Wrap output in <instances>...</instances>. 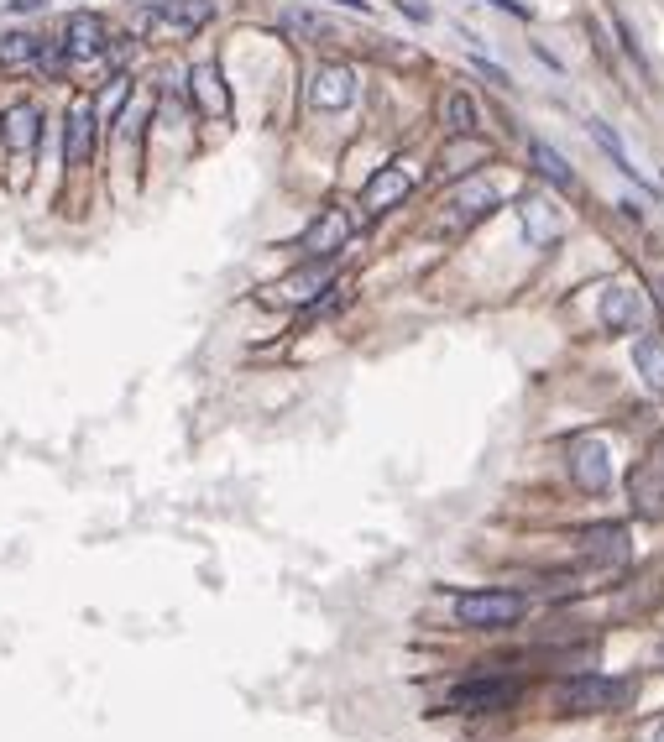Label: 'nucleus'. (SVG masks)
Returning a JSON list of instances; mask_svg holds the SVG:
<instances>
[{"mask_svg":"<svg viewBox=\"0 0 664 742\" xmlns=\"http://www.w3.org/2000/svg\"><path fill=\"white\" fill-rule=\"evenodd\" d=\"M189 95H194V110L210 115V121H220V115H231V95H225V79L215 63H199L189 74Z\"/></svg>","mask_w":664,"mask_h":742,"instance_id":"obj_16","label":"nucleus"},{"mask_svg":"<svg viewBox=\"0 0 664 742\" xmlns=\"http://www.w3.org/2000/svg\"><path fill=\"white\" fill-rule=\"evenodd\" d=\"M487 6H497V11H508V16H518V21H529V6H518V0H487Z\"/></svg>","mask_w":664,"mask_h":742,"instance_id":"obj_27","label":"nucleus"},{"mask_svg":"<svg viewBox=\"0 0 664 742\" xmlns=\"http://www.w3.org/2000/svg\"><path fill=\"white\" fill-rule=\"evenodd\" d=\"M0 136H6V147H11L16 157H32L37 136H42V115H37L32 105H11L6 121H0Z\"/></svg>","mask_w":664,"mask_h":742,"instance_id":"obj_17","label":"nucleus"},{"mask_svg":"<svg viewBox=\"0 0 664 742\" xmlns=\"http://www.w3.org/2000/svg\"><path fill=\"white\" fill-rule=\"evenodd\" d=\"M570 476H576L586 492L612 486V455H607L602 439H576V445H570Z\"/></svg>","mask_w":664,"mask_h":742,"instance_id":"obj_12","label":"nucleus"},{"mask_svg":"<svg viewBox=\"0 0 664 742\" xmlns=\"http://www.w3.org/2000/svg\"><path fill=\"white\" fill-rule=\"evenodd\" d=\"M644 742H664V722H654V727L644 732Z\"/></svg>","mask_w":664,"mask_h":742,"instance_id":"obj_29","label":"nucleus"},{"mask_svg":"<svg viewBox=\"0 0 664 742\" xmlns=\"http://www.w3.org/2000/svg\"><path fill=\"white\" fill-rule=\"evenodd\" d=\"M95 105L89 100H74L68 105V121H63V162L68 168H84L89 157H95Z\"/></svg>","mask_w":664,"mask_h":742,"instance_id":"obj_10","label":"nucleus"},{"mask_svg":"<svg viewBox=\"0 0 664 742\" xmlns=\"http://www.w3.org/2000/svg\"><path fill=\"white\" fill-rule=\"evenodd\" d=\"M408 189H414L408 168H398V162H382V168H377L372 178H366V194H361L366 215H387L393 204H403V199H408Z\"/></svg>","mask_w":664,"mask_h":742,"instance_id":"obj_11","label":"nucleus"},{"mask_svg":"<svg viewBox=\"0 0 664 742\" xmlns=\"http://www.w3.org/2000/svg\"><path fill=\"white\" fill-rule=\"evenodd\" d=\"M42 48H48V37H37V32H0V63H6V68L37 63Z\"/></svg>","mask_w":664,"mask_h":742,"instance_id":"obj_22","label":"nucleus"},{"mask_svg":"<svg viewBox=\"0 0 664 742\" xmlns=\"http://www.w3.org/2000/svg\"><path fill=\"white\" fill-rule=\"evenodd\" d=\"M492 210H497V189L487 178H471V183H461V189L450 194V230H466L471 220H482Z\"/></svg>","mask_w":664,"mask_h":742,"instance_id":"obj_14","label":"nucleus"},{"mask_svg":"<svg viewBox=\"0 0 664 742\" xmlns=\"http://www.w3.org/2000/svg\"><path fill=\"white\" fill-rule=\"evenodd\" d=\"M586 131H591V142H597V147H602V152L617 162V173H628V178L638 183V189H649V178L633 168V157H628V147H623V136H617L607 121H597V115H591V121H586Z\"/></svg>","mask_w":664,"mask_h":742,"instance_id":"obj_18","label":"nucleus"},{"mask_svg":"<svg viewBox=\"0 0 664 742\" xmlns=\"http://www.w3.org/2000/svg\"><path fill=\"white\" fill-rule=\"evenodd\" d=\"M351 293H356V283H351V277H335V283H330L325 293H319V298H309V304H304L299 324H304V330H309V324H319V319H330V314H340V309L351 304Z\"/></svg>","mask_w":664,"mask_h":742,"instance_id":"obj_21","label":"nucleus"},{"mask_svg":"<svg viewBox=\"0 0 664 742\" xmlns=\"http://www.w3.org/2000/svg\"><path fill=\"white\" fill-rule=\"evenodd\" d=\"M398 11H408V16H414V21H424V16H429V11L419 6V0H398Z\"/></svg>","mask_w":664,"mask_h":742,"instance_id":"obj_28","label":"nucleus"},{"mask_svg":"<svg viewBox=\"0 0 664 742\" xmlns=\"http://www.w3.org/2000/svg\"><path fill=\"white\" fill-rule=\"evenodd\" d=\"M612 32H617V42H623V53L633 58V68L649 79V58H644V48H638V37H633V27H628V16H623V11H612Z\"/></svg>","mask_w":664,"mask_h":742,"instance_id":"obj_25","label":"nucleus"},{"mask_svg":"<svg viewBox=\"0 0 664 742\" xmlns=\"http://www.w3.org/2000/svg\"><path fill=\"white\" fill-rule=\"evenodd\" d=\"M210 16H215V0H152L142 21L163 37H194Z\"/></svg>","mask_w":664,"mask_h":742,"instance_id":"obj_4","label":"nucleus"},{"mask_svg":"<svg viewBox=\"0 0 664 742\" xmlns=\"http://www.w3.org/2000/svg\"><path fill=\"white\" fill-rule=\"evenodd\" d=\"M487 157H492V152L476 142V136H450V147L440 152V173H445V178H461V173H471L476 162H487Z\"/></svg>","mask_w":664,"mask_h":742,"instance_id":"obj_20","label":"nucleus"},{"mask_svg":"<svg viewBox=\"0 0 664 742\" xmlns=\"http://www.w3.org/2000/svg\"><path fill=\"white\" fill-rule=\"evenodd\" d=\"M476 121H482V115H476V100L466 95V89H450L445 95V131L450 136H476Z\"/></svg>","mask_w":664,"mask_h":742,"instance_id":"obj_24","label":"nucleus"},{"mask_svg":"<svg viewBox=\"0 0 664 742\" xmlns=\"http://www.w3.org/2000/svg\"><path fill=\"white\" fill-rule=\"evenodd\" d=\"M633 366H638V382H644L649 392H664V340H638Z\"/></svg>","mask_w":664,"mask_h":742,"instance_id":"obj_23","label":"nucleus"},{"mask_svg":"<svg viewBox=\"0 0 664 742\" xmlns=\"http://www.w3.org/2000/svg\"><path fill=\"white\" fill-rule=\"evenodd\" d=\"M58 48L68 63H84V58H100L110 48V27L95 16V11H74L63 21V37H58Z\"/></svg>","mask_w":664,"mask_h":742,"instance_id":"obj_6","label":"nucleus"},{"mask_svg":"<svg viewBox=\"0 0 664 742\" xmlns=\"http://www.w3.org/2000/svg\"><path fill=\"white\" fill-rule=\"evenodd\" d=\"M529 162H534V173L544 178V183H555L560 194H570L576 189V173H570V162L549 147V142H529Z\"/></svg>","mask_w":664,"mask_h":742,"instance_id":"obj_19","label":"nucleus"},{"mask_svg":"<svg viewBox=\"0 0 664 742\" xmlns=\"http://www.w3.org/2000/svg\"><path fill=\"white\" fill-rule=\"evenodd\" d=\"M602 324L612 335H623V330H638L644 324V298H638L633 283H612L602 293Z\"/></svg>","mask_w":664,"mask_h":742,"instance_id":"obj_15","label":"nucleus"},{"mask_svg":"<svg viewBox=\"0 0 664 742\" xmlns=\"http://www.w3.org/2000/svg\"><path fill=\"white\" fill-rule=\"evenodd\" d=\"M518 701V680L508 675H476L445 695V711H502Z\"/></svg>","mask_w":664,"mask_h":742,"instance_id":"obj_3","label":"nucleus"},{"mask_svg":"<svg viewBox=\"0 0 664 742\" xmlns=\"http://www.w3.org/2000/svg\"><path fill=\"white\" fill-rule=\"evenodd\" d=\"M356 100V74L346 63H319L309 74V105L314 110H346Z\"/></svg>","mask_w":664,"mask_h":742,"instance_id":"obj_8","label":"nucleus"},{"mask_svg":"<svg viewBox=\"0 0 664 742\" xmlns=\"http://www.w3.org/2000/svg\"><path fill=\"white\" fill-rule=\"evenodd\" d=\"M529 612V596L518 591H466L455 596V622L461 628H513Z\"/></svg>","mask_w":664,"mask_h":742,"instance_id":"obj_2","label":"nucleus"},{"mask_svg":"<svg viewBox=\"0 0 664 742\" xmlns=\"http://www.w3.org/2000/svg\"><path fill=\"white\" fill-rule=\"evenodd\" d=\"M581 560L591 570H617L628 565V528L623 523H597L581 533Z\"/></svg>","mask_w":664,"mask_h":742,"instance_id":"obj_9","label":"nucleus"},{"mask_svg":"<svg viewBox=\"0 0 664 742\" xmlns=\"http://www.w3.org/2000/svg\"><path fill=\"white\" fill-rule=\"evenodd\" d=\"M518 220H523V230H529V246H560V236H565V215H560V204L549 199V194H523L518 199Z\"/></svg>","mask_w":664,"mask_h":742,"instance_id":"obj_7","label":"nucleus"},{"mask_svg":"<svg viewBox=\"0 0 664 742\" xmlns=\"http://www.w3.org/2000/svg\"><path fill=\"white\" fill-rule=\"evenodd\" d=\"M351 230H356V220L340 210V204H325V210L314 215V225L304 230V241H299V246L309 251L314 262H330L340 246H351Z\"/></svg>","mask_w":664,"mask_h":742,"instance_id":"obj_5","label":"nucleus"},{"mask_svg":"<svg viewBox=\"0 0 664 742\" xmlns=\"http://www.w3.org/2000/svg\"><path fill=\"white\" fill-rule=\"evenodd\" d=\"M476 68H482V74H487V79H492L497 89H508V84H513V79H508V74H502V68H497V63H487L482 53H476Z\"/></svg>","mask_w":664,"mask_h":742,"instance_id":"obj_26","label":"nucleus"},{"mask_svg":"<svg viewBox=\"0 0 664 742\" xmlns=\"http://www.w3.org/2000/svg\"><path fill=\"white\" fill-rule=\"evenodd\" d=\"M628 685L607 680V675H570L549 690V711L555 716H602V711H623L628 706Z\"/></svg>","mask_w":664,"mask_h":742,"instance_id":"obj_1","label":"nucleus"},{"mask_svg":"<svg viewBox=\"0 0 664 742\" xmlns=\"http://www.w3.org/2000/svg\"><path fill=\"white\" fill-rule=\"evenodd\" d=\"M330 283H335L330 262H309V267H299L293 277H283V283L267 293V304H309V298H319Z\"/></svg>","mask_w":664,"mask_h":742,"instance_id":"obj_13","label":"nucleus"},{"mask_svg":"<svg viewBox=\"0 0 664 742\" xmlns=\"http://www.w3.org/2000/svg\"><path fill=\"white\" fill-rule=\"evenodd\" d=\"M340 6H346V11H366V0H340Z\"/></svg>","mask_w":664,"mask_h":742,"instance_id":"obj_30","label":"nucleus"}]
</instances>
